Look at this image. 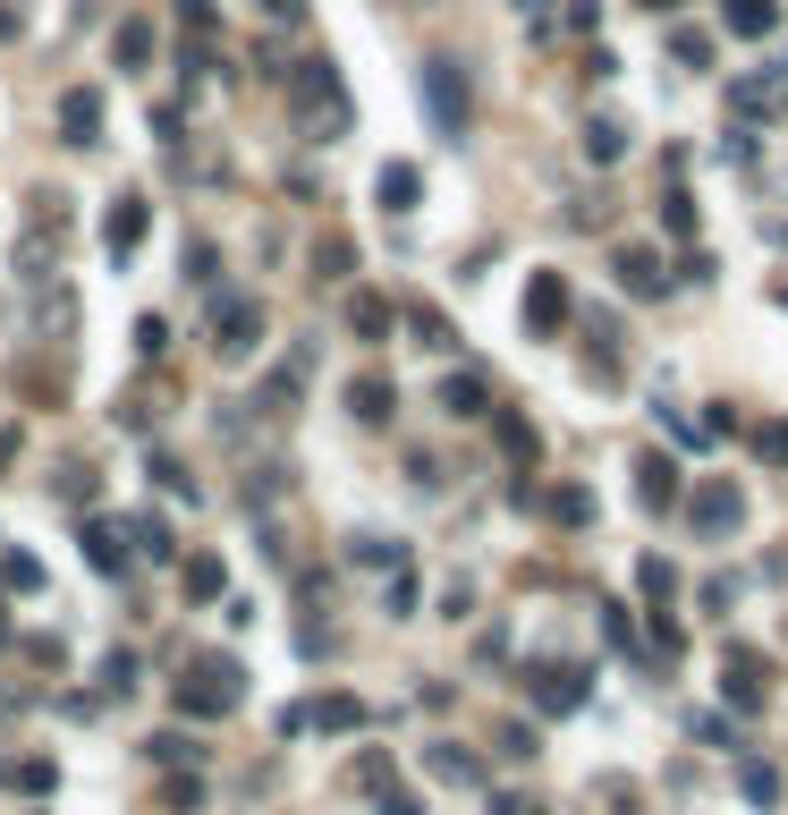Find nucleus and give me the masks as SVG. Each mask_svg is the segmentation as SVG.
Instances as JSON below:
<instances>
[{
	"instance_id": "1",
	"label": "nucleus",
	"mask_w": 788,
	"mask_h": 815,
	"mask_svg": "<svg viewBox=\"0 0 788 815\" xmlns=\"http://www.w3.org/2000/svg\"><path fill=\"white\" fill-rule=\"evenodd\" d=\"M415 94H424V120H433V128L442 136H467L475 128V86H467V60H424L415 68Z\"/></svg>"
},
{
	"instance_id": "2",
	"label": "nucleus",
	"mask_w": 788,
	"mask_h": 815,
	"mask_svg": "<svg viewBox=\"0 0 788 815\" xmlns=\"http://www.w3.org/2000/svg\"><path fill=\"white\" fill-rule=\"evenodd\" d=\"M288 111H297V120H306L315 136H340V128H347L340 68H331V60H306V68H288Z\"/></svg>"
},
{
	"instance_id": "3",
	"label": "nucleus",
	"mask_w": 788,
	"mask_h": 815,
	"mask_svg": "<svg viewBox=\"0 0 788 815\" xmlns=\"http://www.w3.org/2000/svg\"><path fill=\"white\" fill-rule=\"evenodd\" d=\"M238 697H247V671H238L229 654H195L187 680H179V705H187V714H229Z\"/></svg>"
},
{
	"instance_id": "4",
	"label": "nucleus",
	"mask_w": 788,
	"mask_h": 815,
	"mask_svg": "<svg viewBox=\"0 0 788 815\" xmlns=\"http://www.w3.org/2000/svg\"><path fill=\"white\" fill-rule=\"evenodd\" d=\"M687 527L704 535V544H729V535L746 527V493L721 485V476H704V485L687 493Z\"/></svg>"
},
{
	"instance_id": "5",
	"label": "nucleus",
	"mask_w": 788,
	"mask_h": 815,
	"mask_svg": "<svg viewBox=\"0 0 788 815\" xmlns=\"http://www.w3.org/2000/svg\"><path fill=\"white\" fill-rule=\"evenodd\" d=\"M263 297H213V358H254L263 349Z\"/></svg>"
},
{
	"instance_id": "6",
	"label": "nucleus",
	"mask_w": 788,
	"mask_h": 815,
	"mask_svg": "<svg viewBox=\"0 0 788 815\" xmlns=\"http://www.w3.org/2000/svg\"><path fill=\"white\" fill-rule=\"evenodd\" d=\"M721 697L738 705V714H746V705H763V697H772V663H763L755 646H729V654H721Z\"/></svg>"
},
{
	"instance_id": "7",
	"label": "nucleus",
	"mask_w": 788,
	"mask_h": 815,
	"mask_svg": "<svg viewBox=\"0 0 788 815\" xmlns=\"http://www.w3.org/2000/svg\"><path fill=\"white\" fill-rule=\"evenodd\" d=\"M560 324H568V281L526 272V340H560Z\"/></svg>"
},
{
	"instance_id": "8",
	"label": "nucleus",
	"mask_w": 788,
	"mask_h": 815,
	"mask_svg": "<svg viewBox=\"0 0 788 815\" xmlns=\"http://www.w3.org/2000/svg\"><path fill=\"white\" fill-rule=\"evenodd\" d=\"M347 417H356V425H390V417H399L390 374H374V365H365V374H347Z\"/></svg>"
},
{
	"instance_id": "9",
	"label": "nucleus",
	"mask_w": 788,
	"mask_h": 815,
	"mask_svg": "<svg viewBox=\"0 0 788 815\" xmlns=\"http://www.w3.org/2000/svg\"><path fill=\"white\" fill-rule=\"evenodd\" d=\"M94 136H102V94L68 86L60 94V145H94Z\"/></svg>"
},
{
	"instance_id": "10",
	"label": "nucleus",
	"mask_w": 788,
	"mask_h": 815,
	"mask_svg": "<svg viewBox=\"0 0 788 815\" xmlns=\"http://www.w3.org/2000/svg\"><path fill=\"white\" fill-rule=\"evenodd\" d=\"M535 705L543 714H576V705H585V671H576V663H551V671H535Z\"/></svg>"
},
{
	"instance_id": "11",
	"label": "nucleus",
	"mask_w": 788,
	"mask_h": 815,
	"mask_svg": "<svg viewBox=\"0 0 788 815\" xmlns=\"http://www.w3.org/2000/svg\"><path fill=\"white\" fill-rule=\"evenodd\" d=\"M136 238H145V196H119V204H111V222H102V247H111V263L136 256Z\"/></svg>"
},
{
	"instance_id": "12",
	"label": "nucleus",
	"mask_w": 788,
	"mask_h": 815,
	"mask_svg": "<svg viewBox=\"0 0 788 815\" xmlns=\"http://www.w3.org/2000/svg\"><path fill=\"white\" fill-rule=\"evenodd\" d=\"M297 392H306V358L281 365V374H263V392H254L247 408H254V417H288V408H297Z\"/></svg>"
},
{
	"instance_id": "13",
	"label": "nucleus",
	"mask_w": 788,
	"mask_h": 815,
	"mask_svg": "<svg viewBox=\"0 0 788 815\" xmlns=\"http://www.w3.org/2000/svg\"><path fill=\"white\" fill-rule=\"evenodd\" d=\"M636 493H644V510H670V501H678V467H670V451L636 459Z\"/></svg>"
},
{
	"instance_id": "14",
	"label": "nucleus",
	"mask_w": 788,
	"mask_h": 815,
	"mask_svg": "<svg viewBox=\"0 0 788 815\" xmlns=\"http://www.w3.org/2000/svg\"><path fill=\"white\" fill-rule=\"evenodd\" d=\"M619 290H628V297H662L670 290L662 256H653V247H628V256H619Z\"/></svg>"
},
{
	"instance_id": "15",
	"label": "nucleus",
	"mask_w": 788,
	"mask_h": 815,
	"mask_svg": "<svg viewBox=\"0 0 788 815\" xmlns=\"http://www.w3.org/2000/svg\"><path fill=\"white\" fill-rule=\"evenodd\" d=\"M415 196H424L415 162H381V179H374V204H381V213H415Z\"/></svg>"
},
{
	"instance_id": "16",
	"label": "nucleus",
	"mask_w": 788,
	"mask_h": 815,
	"mask_svg": "<svg viewBox=\"0 0 788 815\" xmlns=\"http://www.w3.org/2000/svg\"><path fill=\"white\" fill-rule=\"evenodd\" d=\"M111 60H119L127 77H145V60H153V18H127V26L111 34Z\"/></svg>"
},
{
	"instance_id": "17",
	"label": "nucleus",
	"mask_w": 788,
	"mask_h": 815,
	"mask_svg": "<svg viewBox=\"0 0 788 815\" xmlns=\"http://www.w3.org/2000/svg\"><path fill=\"white\" fill-rule=\"evenodd\" d=\"M85 561H94L102 578H119V569H127V535L111 519H94V527H85Z\"/></svg>"
},
{
	"instance_id": "18",
	"label": "nucleus",
	"mask_w": 788,
	"mask_h": 815,
	"mask_svg": "<svg viewBox=\"0 0 788 815\" xmlns=\"http://www.w3.org/2000/svg\"><path fill=\"white\" fill-rule=\"evenodd\" d=\"M119 535L136 544V553H153V561H179V535H170V519H153V510H145V519H127Z\"/></svg>"
},
{
	"instance_id": "19",
	"label": "nucleus",
	"mask_w": 788,
	"mask_h": 815,
	"mask_svg": "<svg viewBox=\"0 0 788 815\" xmlns=\"http://www.w3.org/2000/svg\"><path fill=\"white\" fill-rule=\"evenodd\" d=\"M306 263H315V281H347V272H356V247H347L340 229H322V238H315V256H306Z\"/></svg>"
},
{
	"instance_id": "20",
	"label": "nucleus",
	"mask_w": 788,
	"mask_h": 815,
	"mask_svg": "<svg viewBox=\"0 0 788 815\" xmlns=\"http://www.w3.org/2000/svg\"><path fill=\"white\" fill-rule=\"evenodd\" d=\"M347 331H356V340H381V331H390V306H381L374 290H356L347 297Z\"/></svg>"
},
{
	"instance_id": "21",
	"label": "nucleus",
	"mask_w": 788,
	"mask_h": 815,
	"mask_svg": "<svg viewBox=\"0 0 788 815\" xmlns=\"http://www.w3.org/2000/svg\"><path fill=\"white\" fill-rule=\"evenodd\" d=\"M442 408H449V417H483V408H492V392H483L475 374H449V383H442Z\"/></svg>"
},
{
	"instance_id": "22",
	"label": "nucleus",
	"mask_w": 788,
	"mask_h": 815,
	"mask_svg": "<svg viewBox=\"0 0 788 815\" xmlns=\"http://www.w3.org/2000/svg\"><path fill=\"white\" fill-rule=\"evenodd\" d=\"M424 765H433V782H458V790L475 782V756L458 748V739H442V748H424Z\"/></svg>"
},
{
	"instance_id": "23",
	"label": "nucleus",
	"mask_w": 788,
	"mask_h": 815,
	"mask_svg": "<svg viewBox=\"0 0 788 815\" xmlns=\"http://www.w3.org/2000/svg\"><path fill=\"white\" fill-rule=\"evenodd\" d=\"M721 18H729V34H772V26H780V9H772V0H729Z\"/></svg>"
},
{
	"instance_id": "24",
	"label": "nucleus",
	"mask_w": 788,
	"mask_h": 815,
	"mask_svg": "<svg viewBox=\"0 0 788 815\" xmlns=\"http://www.w3.org/2000/svg\"><path fill=\"white\" fill-rule=\"evenodd\" d=\"M408 331L424 340V349H458V331H449V315H442V306H408Z\"/></svg>"
},
{
	"instance_id": "25",
	"label": "nucleus",
	"mask_w": 788,
	"mask_h": 815,
	"mask_svg": "<svg viewBox=\"0 0 788 815\" xmlns=\"http://www.w3.org/2000/svg\"><path fill=\"white\" fill-rule=\"evenodd\" d=\"M306 722H315V731H356L365 705H356V697H322V705H306Z\"/></svg>"
},
{
	"instance_id": "26",
	"label": "nucleus",
	"mask_w": 788,
	"mask_h": 815,
	"mask_svg": "<svg viewBox=\"0 0 788 815\" xmlns=\"http://www.w3.org/2000/svg\"><path fill=\"white\" fill-rule=\"evenodd\" d=\"M0 587L34 595V587H43V561H34V553H0Z\"/></svg>"
},
{
	"instance_id": "27",
	"label": "nucleus",
	"mask_w": 788,
	"mask_h": 815,
	"mask_svg": "<svg viewBox=\"0 0 788 815\" xmlns=\"http://www.w3.org/2000/svg\"><path fill=\"white\" fill-rule=\"evenodd\" d=\"M585 154H594V162H619V154H628V128H619V120H594V128H585Z\"/></svg>"
},
{
	"instance_id": "28",
	"label": "nucleus",
	"mask_w": 788,
	"mask_h": 815,
	"mask_svg": "<svg viewBox=\"0 0 788 815\" xmlns=\"http://www.w3.org/2000/svg\"><path fill=\"white\" fill-rule=\"evenodd\" d=\"M347 561H356V569H399V544H390V535H356Z\"/></svg>"
},
{
	"instance_id": "29",
	"label": "nucleus",
	"mask_w": 788,
	"mask_h": 815,
	"mask_svg": "<svg viewBox=\"0 0 788 815\" xmlns=\"http://www.w3.org/2000/svg\"><path fill=\"white\" fill-rule=\"evenodd\" d=\"M738 790H746L755 807H780V773H772V765H738Z\"/></svg>"
},
{
	"instance_id": "30",
	"label": "nucleus",
	"mask_w": 788,
	"mask_h": 815,
	"mask_svg": "<svg viewBox=\"0 0 788 815\" xmlns=\"http://www.w3.org/2000/svg\"><path fill=\"white\" fill-rule=\"evenodd\" d=\"M551 519H560V527H585V519H594V493H585V485H560V493H551Z\"/></svg>"
},
{
	"instance_id": "31",
	"label": "nucleus",
	"mask_w": 788,
	"mask_h": 815,
	"mask_svg": "<svg viewBox=\"0 0 788 815\" xmlns=\"http://www.w3.org/2000/svg\"><path fill=\"white\" fill-rule=\"evenodd\" d=\"M221 587H229V569H221L213 553H204V561H187V595H195V603H213Z\"/></svg>"
},
{
	"instance_id": "32",
	"label": "nucleus",
	"mask_w": 788,
	"mask_h": 815,
	"mask_svg": "<svg viewBox=\"0 0 788 815\" xmlns=\"http://www.w3.org/2000/svg\"><path fill=\"white\" fill-rule=\"evenodd\" d=\"M52 782H60V773H52L43 756H26V765H9V790H26V799H43Z\"/></svg>"
},
{
	"instance_id": "33",
	"label": "nucleus",
	"mask_w": 788,
	"mask_h": 815,
	"mask_svg": "<svg viewBox=\"0 0 788 815\" xmlns=\"http://www.w3.org/2000/svg\"><path fill=\"white\" fill-rule=\"evenodd\" d=\"M670 60L678 68H712V43H704V34H670Z\"/></svg>"
},
{
	"instance_id": "34",
	"label": "nucleus",
	"mask_w": 788,
	"mask_h": 815,
	"mask_svg": "<svg viewBox=\"0 0 788 815\" xmlns=\"http://www.w3.org/2000/svg\"><path fill=\"white\" fill-rule=\"evenodd\" d=\"M179 26H187V43H213V0H179Z\"/></svg>"
},
{
	"instance_id": "35",
	"label": "nucleus",
	"mask_w": 788,
	"mask_h": 815,
	"mask_svg": "<svg viewBox=\"0 0 788 815\" xmlns=\"http://www.w3.org/2000/svg\"><path fill=\"white\" fill-rule=\"evenodd\" d=\"M492 425H501V442H509V459H517V467H526V459H535V433H526V425H517V417H501V408H492Z\"/></svg>"
},
{
	"instance_id": "36",
	"label": "nucleus",
	"mask_w": 788,
	"mask_h": 815,
	"mask_svg": "<svg viewBox=\"0 0 788 815\" xmlns=\"http://www.w3.org/2000/svg\"><path fill=\"white\" fill-rule=\"evenodd\" d=\"M501 756H509V765H526V756H535V731H526V722H501Z\"/></svg>"
},
{
	"instance_id": "37",
	"label": "nucleus",
	"mask_w": 788,
	"mask_h": 815,
	"mask_svg": "<svg viewBox=\"0 0 788 815\" xmlns=\"http://www.w3.org/2000/svg\"><path fill=\"white\" fill-rule=\"evenodd\" d=\"M153 756H161V765H195L204 748H195V739H179V731H161V739H153Z\"/></svg>"
},
{
	"instance_id": "38",
	"label": "nucleus",
	"mask_w": 788,
	"mask_h": 815,
	"mask_svg": "<svg viewBox=\"0 0 788 815\" xmlns=\"http://www.w3.org/2000/svg\"><path fill=\"white\" fill-rule=\"evenodd\" d=\"M662 229H678V238H687V229H695V204L678 196V188H670V196H662Z\"/></svg>"
},
{
	"instance_id": "39",
	"label": "nucleus",
	"mask_w": 788,
	"mask_h": 815,
	"mask_svg": "<svg viewBox=\"0 0 788 815\" xmlns=\"http://www.w3.org/2000/svg\"><path fill=\"white\" fill-rule=\"evenodd\" d=\"M153 476H161V485H170V493H179V501H195V476H187V467H179V459H153Z\"/></svg>"
},
{
	"instance_id": "40",
	"label": "nucleus",
	"mask_w": 788,
	"mask_h": 815,
	"mask_svg": "<svg viewBox=\"0 0 788 815\" xmlns=\"http://www.w3.org/2000/svg\"><path fill=\"white\" fill-rule=\"evenodd\" d=\"M636 587L653 595V603H670V561H644V569H636Z\"/></svg>"
},
{
	"instance_id": "41",
	"label": "nucleus",
	"mask_w": 788,
	"mask_h": 815,
	"mask_svg": "<svg viewBox=\"0 0 788 815\" xmlns=\"http://www.w3.org/2000/svg\"><path fill=\"white\" fill-rule=\"evenodd\" d=\"M356 790H390V756H356Z\"/></svg>"
},
{
	"instance_id": "42",
	"label": "nucleus",
	"mask_w": 788,
	"mask_h": 815,
	"mask_svg": "<svg viewBox=\"0 0 788 815\" xmlns=\"http://www.w3.org/2000/svg\"><path fill=\"white\" fill-rule=\"evenodd\" d=\"M136 349H145V358H161V349H170V324H161V315H145V324H136Z\"/></svg>"
},
{
	"instance_id": "43",
	"label": "nucleus",
	"mask_w": 788,
	"mask_h": 815,
	"mask_svg": "<svg viewBox=\"0 0 788 815\" xmlns=\"http://www.w3.org/2000/svg\"><path fill=\"white\" fill-rule=\"evenodd\" d=\"M755 451L772 459V467H788V425H763V433H755Z\"/></svg>"
},
{
	"instance_id": "44",
	"label": "nucleus",
	"mask_w": 788,
	"mask_h": 815,
	"mask_svg": "<svg viewBox=\"0 0 788 815\" xmlns=\"http://www.w3.org/2000/svg\"><path fill=\"white\" fill-rule=\"evenodd\" d=\"M492 815H543V799H526V790H509V799H492Z\"/></svg>"
},
{
	"instance_id": "45",
	"label": "nucleus",
	"mask_w": 788,
	"mask_h": 815,
	"mask_svg": "<svg viewBox=\"0 0 788 815\" xmlns=\"http://www.w3.org/2000/svg\"><path fill=\"white\" fill-rule=\"evenodd\" d=\"M381 815H424V807H415L408 790H381Z\"/></svg>"
},
{
	"instance_id": "46",
	"label": "nucleus",
	"mask_w": 788,
	"mask_h": 815,
	"mask_svg": "<svg viewBox=\"0 0 788 815\" xmlns=\"http://www.w3.org/2000/svg\"><path fill=\"white\" fill-rule=\"evenodd\" d=\"M9 459H18V425H9V433H0V467H9Z\"/></svg>"
},
{
	"instance_id": "47",
	"label": "nucleus",
	"mask_w": 788,
	"mask_h": 815,
	"mask_svg": "<svg viewBox=\"0 0 788 815\" xmlns=\"http://www.w3.org/2000/svg\"><path fill=\"white\" fill-rule=\"evenodd\" d=\"M9 34H18V9H0V43H9Z\"/></svg>"
},
{
	"instance_id": "48",
	"label": "nucleus",
	"mask_w": 788,
	"mask_h": 815,
	"mask_svg": "<svg viewBox=\"0 0 788 815\" xmlns=\"http://www.w3.org/2000/svg\"><path fill=\"white\" fill-rule=\"evenodd\" d=\"M263 9H281V18H297V0H263Z\"/></svg>"
},
{
	"instance_id": "49",
	"label": "nucleus",
	"mask_w": 788,
	"mask_h": 815,
	"mask_svg": "<svg viewBox=\"0 0 788 815\" xmlns=\"http://www.w3.org/2000/svg\"><path fill=\"white\" fill-rule=\"evenodd\" d=\"M644 9H678V0H644Z\"/></svg>"
},
{
	"instance_id": "50",
	"label": "nucleus",
	"mask_w": 788,
	"mask_h": 815,
	"mask_svg": "<svg viewBox=\"0 0 788 815\" xmlns=\"http://www.w3.org/2000/svg\"><path fill=\"white\" fill-rule=\"evenodd\" d=\"M772 297H780V306H788V281H780V290H772Z\"/></svg>"
},
{
	"instance_id": "51",
	"label": "nucleus",
	"mask_w": 788,
	"mask_h": 815,
	"mask_svg": "<svg viewBox=\"0 0 788 815\" xmlns=\"http://www.w3.org/2000/svg\"><path fill=\"white\" fill-rule=\"evenodd\" d=\"M390 9H415V0H390Z\"/></svg>"
},
{
	"instance_id": "52",
	"label": "nucleus",
	"mask_w": 788,
	"mask_h": 815,
	"mask_svg": "<svg viewBox=\"0 0 788 815\" xmlns=\"http://www.w3.org/2000/svg\"><path fill=\"white\" fill-rule=\"evenodd\" d=\"M619 815H636V807H619Z\"/></svg>"
}]
</instances>
